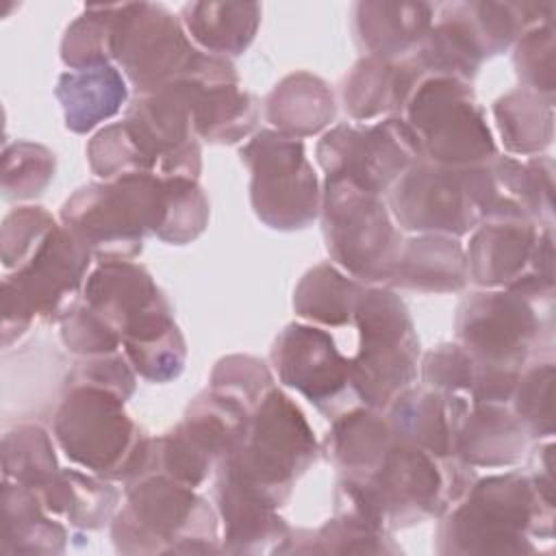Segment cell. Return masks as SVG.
<instances>
[{
  "label": "cell",
  "instance_id": "ba28073f",
  "mask_svg": "<svg viewBox=\"0 0 556 556\" xmlns=\"http://www.w3.org/2000/svg\"><path fill=\"white\" fill-rule=\"evenodd\" d=\"M252 169V204L271 228H304L317 215V178L298 137L258 132L243 150Z\"/></svg>",
  "mask_w": 556,
  "mask_h": 556
},
{
  "label": "cell",
  "instance_id": "30bf717a",
  "mask_svg": "<svg viewBox=\"0 0 556 556\" xmlns=\"http://www.w3.org/2000/svg\"><path fill=\"white\" fill-rule=\"evenodd\" d=\"M539 489L517 476H491L469 486V497L456 508L441 539L460 543V552H515L539 513Z\"/></svg>",
  "mask_w": 556,
  "mask_h": 556
},
{
  "label": "cell",
  "instance_id": "6da1fadb",
  "mask_svg": "<svg viewBox=\"0 0 556 556\" xmlns=\"http://www.w3.org/2000/svg\"><path fill=\"white\" fill-rule=\"evenodd\" d=\"M397 222L408 230L465 235L480 217L517 213L486 167L410 165L391 191Z\"/></svg>",
  "mask_w": 556,
  "mask_h": 556
},
{
  "label": "cell",
  "instance_id": "52a82bcc",
  "mask_svg": "<svg viewBox=\"0 0 556 556\" xmlns=\"http://www.w3.org/2000/svg\"><path fill=\"white\" fill-rule=\"evenodd\" d=\"M111 52L139 93H152L189 78L202 56L172 13L146 2L113 4Z\"/></svg>",
  "mask_w": 556,
  "mask_h": 556
},
{
  "label": "cell",
  "instance_id": "9c48e42d",
  "mask_svg": "<svg viewBox=\"0 0 556 556\" xmlns=\"http://www.w3.org/2000/svg\"><path fill=\"white\" fill-rule=\"evenodd\" d=\"M467 276L486 287L532 295L552 293V232H536L523 215H493L467 250Z\"/></svg>",
  "mask_w": 556,
  "mask_h": 556
},
{
  "label": "cell",
  "instance_id": "2e32d148",
  "mask_svg": "<svg viewBox=\"0 0 556 556\" xmlns=\"http://www.w3.org/2000/svg\"><path fill=\"white\" fill-rule=\"evenodd\" d=\"M432 26V7L426 2H358L354 30L369 56L402 61L419 48Z\"/></svg>",
  "mask_w": 556,
  "mask_h": 556
},
{
  "label": "cell",
  "instance_id": "7402d4cb",
  "mask_svg": "<svg viewBox=\"0 0 556 556\" xmlns=\"http://www.w3.org/2000/svg\"><path fill=\"white\" fill-rule=\"evenodd\" d=\"M258 4L193 2L182 9V20L198 43L213 52L241 54L254 39L258 26Z\"/></svg>",
  "mask_w": 556,
  "mask_h": 556
},
{
  "label": "cell",
  "instance_id": "4316f807",
  "mask_svg": "<svg viewBox=\"0 0 556 556\" xmlns=\"http://www.w3.org/2000/svg\"><path fill=\"white\" fill-rule=\"evenodd\" d=\"M113 4L87 7L67 28L61 56L72 70H85L113 59Z\"/></svg>",
  "mask_w": 556,
  "mask_h": 556
},
{
  "label": "cell",
  "instance_id": "7a4b0ae2",
  "mask_svg": "<svg viewBox=\"0 0 556 556\" xmlns=\"http://www.w3.org/2000/svg\"><path fill=\"white\" fill-rule=\"evenodd\" d=\"M122 397L93 384H72L56 417L54 437L67 458L115 478L146 476L152 441L141 439Z\"/></svg>",
  "mask_w": 556,
  "mask_h": 556
},
{
  "label": "cell",
  "instance_id": "603a6c76",
  "mask_svg": "<svg viewBox=\"0 0 556 556\" xmlns=\"http://www.w3.org/2000/svg\"><path fill=\"white\" fill-rule=\"evenodd\" d=\"M361 293L358 282L341 276L330 265H317L302 278L293 304L298 315L306 319L341 326L352 319Z\"/></svg>",
  "mask_w": 556,
  "mask_h": 556
},
{
  "label": "cell",
  "instance_id": "d6986e66",
  "mask_svg": "<svg viewBox=\"0 0 556 556\" xmlns=\"http://www.w3.org/2000/svg\"><path fill=\"white\" fill-rule=\"evenodd\" d=\"M56 98L63 104L67 128L85 132L117 113L119 104L126 100V85L122 74L104 63L65 72L59 78Z\"/></svg>",
  "mask_w": 556,
  "mask_h": 556
},
{
  "label": "cell",
  "instance_id": "277c9868",
  "mask_svg": "<svg viewBox=\"0 0 556 556\" xmlns=\"http://www.w3.org/2000/svg\"><path fill=\"white\" fill-rule=\"evenodd\" d=\"M361 350L350 361V382L371 408L393 404L417 376V339L406 306L382 289L363 291L354 311Z\"/></svg>",
  "mask_w": 556,
  "mask_h": 556
},
{
  "label": "cell",
  "instance_id": "cb8c5ba5",
  "mask_svg": "<svg viewBox=\"0 0 556 556\" xmlns=\"http://www.w3.org/2000/svg\"><path fill=\"white\" fill-rule=\"evenodd\" d=\"M495 117L510 152L530 154L552 139V104L532 91H513L497 100Z\"/></svg>",
  "mask_w": 556,
  "mask_h": 556
},
{
  "label": "cell",
  "instance_id": "83f0119b",
  "mask_svg": "<svg viewBox=\"0 0 556 556\" xmlns=\"http://www.w3.org/2000/svg\"><path fill=\"white\" fill-rule=\"evenodd\" d=\"M54 172L52 154L35 143H15L4 152V191L9 198L41 193Z\"/></svg>",
  "mask_w": 556,
  "mask_h": 556
},
{
  "label": "cell",
  "instance_id": "3957f363",
  "mask_svg": "<svg viewBox=\"0 0 556 556\" xmlns=\"http://www.w3.org/2000/svg\"><path fill=\"white\" fill-rule=\"evenodd\" d=\"M315 458V439L304 415L278 389H269L250 417L243 441L226 456L224 471L278 506L293 476Z\"/></svg>",
  "mask_w": 556,
  "mask_h": 556
},
{
  "label": "cell",
  "instance_id": "d6a6232c",
  "mask_svg": "<svg viewBox=\"0 0 556 556\" xmlns=\"http://www.w3.org/2000/svg\"><path fill=\"white\" fill-rule=\"evenodd\" d=\"M473 378L476 363L463 345H439V350L428 352L424 361V380L439 391H471Z\"/></svg>",
  "mask_w": 556,
  "mask_h": 556
},
{
  "label": "cell",
  "instance_id": "5bb4252c",
  "mask_svg": "<svg viewBox=\"0 0 556 556\" xmlns=\"http://www.w3.org/2000/svg\"><path fill=\"white\" fill-rule=\"evenodd\" d=\"M271 361L280 380L298 389L319 408L352 387L350 361L319 328L287 326L271 350Z\"/></svg>",
  "mask_w": 556,
  "mask_h": 556
},
{
  "label": "cell",
  "instance_id": "4fadbf2b",
  "mask_svg": "<svg viewBox=\"0 0 556 556\" xmlns=\"http://www.w3.org/2000/svg\"><path fill=\"white\" fill-rule=\"evenodd\" d=\"M115 539L211 541L215 539V519L206 502L187 484L163 473H148L130 486L128 506L115 523Z\"/></svg>",
  "mask_w": 556,
  "mask_h": 556
},
{
  "label": "cell",
  "instance_id": "f546056e",
  "mask_svg": "<svg viewBox=\"0 0 556 556\" xmlns=\"http://www.w3.org/2000/svg\"><path fill=\"white\" fill-rule=\"evenodd\" d=\"M63 341L72 352L89 356L115 354L122 343L119 334L87 302L63 313Z\"/></svg>",
  "mask_w": 556,
  "mask_h": 556
},
{
  "label": "cell",
  "instance_id": "e0dca14e",
  "mask_svg": "<svg viewBox=\"0 0 556 556\" xmlns=\"http://www.w3.org/2000/svg\"><path fill=\"white\" fill-rule=\"evenodd\" d=\"M424 72L415 61L361 59L343 87L345 109L354 119H369L402 109Z\"/></svg>",
  "mask_w": 556,
  "mask_h": 556
},
{
  "label": "cell",
  "instance_id": "484cf974",
  "mask_svg": "<svg viewBox=\"0 0 556 556\" xmlns=\"http://www.w3.org/2000/svg\"><path fill=\"white\" fill-rule=\"evenodd\" d=\"M4 478L28 489L48 486L56 471V458L48 434L37 426H22L4 434Z\"/></svg>",
  "mask_w": 556,
  "mask_h": 556
},
{
  "label": "cell",
  "instance_id": "7c38bea8",
  "mask_svg": "<svg viewBox=\"0 0 556 556\" xmlns=\"http://www.w3.org/2000/svg\"><path fill=\"white\" fill-rule=\"evenodd\" d=\"M536 317L526 295L515 291L476 293L456 319V334L476 371H515L536 337Z\"/></svg>",
  "mask_w": 556,
  "mask_h": 556
},
{
  "label": "cell",
  "instance_id": "44dd1931",
  "mask_svg": "<svg viewBox=\"0 0 556 556\" xmlns=\"http://www.w3.org/2000/svg\"><path fill=\"white\" fill-rule=\"evenodd\" d=\"M334 117V102L328 87L311 74L285 78L267 100V119L278 132L304 137L321 130Z\"/></svg>",
  "mask_w": 556,
  "mask_h": 556
},
{
  "label": "cell",
  "instance_id": "5b68a950",
  "mask_svg": "<svg viewBox=\"0 0 556 556\" xmlns=\"http://www.w3.org/2000/svg\"><path fill=\"white\" fill-rule=\"evenodd\" d=\"M408 126L421 152L441 167H478L495 156L482 109L471 89L452 76L417 83L408 98Z\"/></svg>",
  "mask_w": 556,
  "mask_h": 556
},
{
  "label": "cell",
  "instance_id": "9a60e30c",
  "mask_svg": "<svg viewBox=\"0 0 556 556\" xmlns=\"http://www.w3.org/2000/svg\"><path fill=\"white\" fill-rule=\"evenodd\" d=\"M467 404L443 391H404L391 404V426L408 443L430 456H454L456 432Z\"/></svg>",
  "mask_w": 556,
  "mask_h": 556
},
{
  "label": "cell",
  "instance_id": "1f68e13d",
  "mask_svg": "<svg viewBox=\"0 0 556 556\" xmlns=\"http://www.w3.org/2000/svg\"><path fill=\"white\" fill-rule=\"evenodd\" d=\"M552 380L554 367L547 363L545 367L530 369L517 389V413L519 421H523L534 434H552Z\"/></svg>",
  "mask_w": 556,
  "mask_h": 556
},
{
  "label": "cell",
  "instance_id": "8fae6325",
  "mask_svg": "<svg viewBox=\"0 0 556 556\" xmlns=\"http://www.w3.org/2000/svg\"><path fill=\"white\" fill-rule=\"evenodd\" d=\"M417 154V135L395 117L374 126H337L317 146L326 176L348 178L378 195L415 165Z\"/></svg>",
  "mask_w": 556,
  "mask_h": 556
},
{
  "label": "cell",
  "instance_id": "8992f818",
  "mask_svg": "<svg viewBox=\"0 0 556 556\" xmlns=\"http://www.w3.org/2000/svg\"><path fill=\"white\" fill-rule=\"evenodd\" d=\"M324 224L334 261L356 278H391L402 243L378 193L348 178L326 176Z\"/></svg>",
  "mask_w": 556,
  "mask_h": 556
},
{
  "label": "cell",
  "instance_id": "4dcf8cb0",
  "mask_svg": "<svg viewBox=\"0 0 556 556\" xmlns=\"http://www.w3.org/2000/svg\"><path fill=\"white\" fill-rule=\"evenodd\" d=\"M554 37H552V20L539 22L521 33L515 65L519 76L534 89H545L552 93L554 85Z\"/></svg>",
  "mask_w": 556,
  "mask_h": 556
},
{
  "label": "cell",
  "instance_id": "f1b7e54d",
  "mask_svg": "<svg viewBox=\"0 0 556 556\" xmlns=\"http://www.w3.org/2000/svg\"><path fill=\"white\" fill-rule=\"evenodd\" d=\"M54 219L39 206H24L4 219L2 261L4 269H17L54 228Z\"/></svg>",
  "mask_w": 556,
  "mask_h": 556
},
{
  "label": "cell",
  "instance_id": "ffe728a7",
  "mask_svg": "<svg viewBox=\"0 0 556 556\" xmlns=\"http://www.w3.org/2000/svg\"><path fill=\"white\" fill-rule=\"evenodd\" d=\"M467 261L460 245L441 235L408 241L400 250L391 282L421 291H456L465 285Z\"/></svg>",
  "mask_w": 556,
  "mask_h": 556
},
{
  "label": "cell",
  "instance_id": "ac0fdd59",
  "mask_svg": "<svg viewBox=\"0 0 556 556\" xmlns=\"http://www.w3.org/2000/svg\"><path fill=\"white\" fill-rule=\"evenodd\" d=\"M523 426L493 402H476L471 413H465L458 432L456 450L469 465H510L523 452Z\"/></svg>",
  "mask_w": 556,
  "mask_h": 556
},
{
  "label": "cell",
  "instance_id": "836d02e7",
  "mask_svg": "<svg viewBox=\"0 0 556 556\" xmlns=\"http://www.w3.org/2000/svg\"><path fill=\"white\" fill-rule=\"evenodd\" d=\"M213 387L224 389L239 400L243 397L250 404L265 397V391L271 389V376L256 358L232 356L217 365L213 374Z\"/></svg>",
  "mask_w": 556,
  "mask_h": 556
},
{
  "label": "cell",
  "instance_id": "d4e9b609",
  "mask_svg": "<svg viewBox=\"0 0 556 556\" xmlns=\"http://www.w3.org/2000/svg\"><path fill=\"white\" fill-rule=\"evenodd\" d=\"M41 497L50 510L67 515L74 523L100 526L111 515L117 493L78 471H61L41 489Z\"/></svg>",
  "mask_w": 556,
  "mask_h": 556
}]
</instances>
